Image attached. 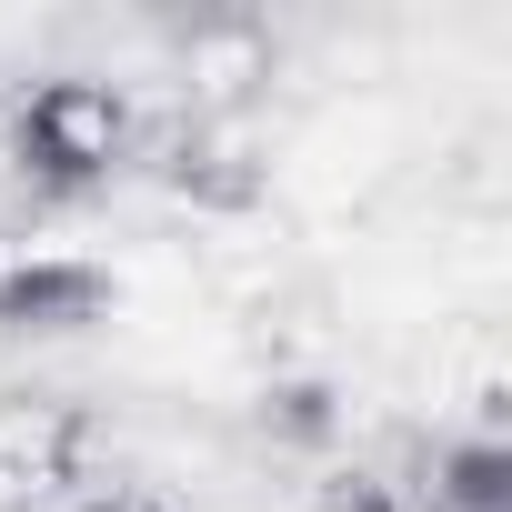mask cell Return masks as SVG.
Wrapping results in <instances>:
<instances>
[{
	"label": "cell",
	"instance_id": "6da1fadb",
	"mask_svg": "<svg viewBox=\"0 0 512 512\" xmlns=\"http://www.w3.org/2000/svg\"><path fill=\"white\" fill-rule=\"evenodd\" d=\"M121 151V101L91 81V71H41L21 101H11V161L51 191H81L101 181Z\"/></svg>",
	"mask_w": 512,
	"mask_h": 512
},
{
	"label": "cell",
	"instance_id": "7a4b0ae2",
	"mask_svg": "<svg viewBox=\"0 0 512 512\" xmlns=\"http://www.w3.org/2000/svg\"><path fill=\"white\" fill-rule=\"evenodd\" d=\"M111 312V272L81 251H11L0 262V332H91Z\"/></svg>",
	"mask_w": 512,
	"mask_h": 512
},
{
	"label": "cell",
	"instance_id": "3957f363",
	"mask_svg": "<svg viewBox=\"0 0 512 512\" xmlns=\"http://www.w3.org/2000/svg\"><path fill=\"white\" fill-rule=\"evenodd\" d=\"M422 512H512V452H502L492 422L482 432H452L432 452V502Z\"/></svg>",
	"mask_w": 512,
	"mask_h": 512
},
{
	"label": "cell",
	"instance_id": "277c9868",
	"mask_svg": "<svg viewBox=\"0 0 512 512\" xmlns=\"http://www.w3.org/2000/svg\"><path fill=\"white\" fill-rule=\"evenodd\" d=\"M262 422L292 432V442H322V432H332V392H322V382H272V392H262Z\"/></svg>",
	"mask_w": 512,
	"mask_h": 512
},
{
	"label": "cell",
	"instance_id": "5b68a950",
	"mask_svg": "<svg viewBox=\"0 0 512 512\" xmlns=\"http://www.w3.org/2000/svg\"><path fill=\"white\" fill-rule=\"evenodd\" d=\"M322 512H402V502H392L382 482H332V502H322Z\"/></svg>",
	"mask_w": 512,
	"mask_h": 512
},
{
	"label": "cell",
	"instance_id": "8992f818",
	"mask_svg": "<svg viewBox=\"0 0 512 512\" xmlns=\"http://www.w3.org/2000/svg\"><path fill=\"white\" fill-rule=\"evenodd\" d=\"M121 512H171V502H121Z\"/></svg>",
	"mask_w": 512,
	"mask_h": 512
}]
</instances>
